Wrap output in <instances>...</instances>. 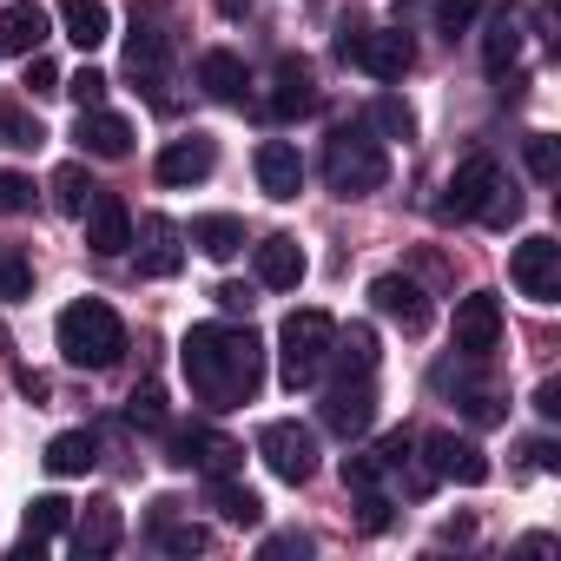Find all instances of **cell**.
Masks as SVG:
<instances>
[{"label": "cell", "instance_id": "cell-25", "mask_svg": "<svg viewBox=\"0 0 561 561\" xmlns=\"http://www.w3.org/2000/svg\"><path fill=\"white\" fill-rule=\"evenodd\" d=\"M60 27H67V41H73L80 54H93V47H106V41H113V14H106V0H67V8H60Z\"/></svg>", "mask_w": 561, "mask_h": 561}, {"label": "cell", "instance_id": "cell-34", "mask_svg": "<svg viewBox=\"0 0 561 561\" xmlns=\"http://www.w3.org/2000/svg\"><path fill=\"white\" fill-rule=\"evenodd\" d=\"M370 133H383V139H416V113H410L397 93H383V100L370 106Z\"/></svg>", "mask_w": 561, "mask_h": 561}, {"label": "cell", "instance_id": "cell-47", "mask_svg": "<svg viewBox=\"0 0 561 561\" xmlns=\"http://www.w3.org/2000/svg\"><path fill=\"white\" fill-rule=\"evenodd\" d=\"M211 298H218L225 311H251V305H257V298H251V285H218Z\"/></svg>", "mask_w": 561, "mask_h": 561}, {"label": "cell", "instance_id": "cell-14", "mask_svg": "<svg viewBox=\"0 0 561 561\" xmlns=\"http://www.w3.org/2000/svg\"><path fill=\"white\" fill-rule=\"evenodd\" d=\"M80 218H87V244H93L100 257L133 251V211H126V198H119V192H93Z\"/></svg>", "mask_w": 561, "mask_h": 561}, {"label": "cell", "instance_id": "cell-46", "mask_svg": "<svg viewBox=\"0 0 561 561\" xmlns=\"http://www.w3.org/2000/svg\"><path fill=\"white\" fill-rule=\"evenodd\" d=\"M285 554H311V541L305 535H271L264 541V561H285Z\"/></svg>", "mask_w": 561, "mask_h": 561}, {"label": "cell", "instance_id": "cell-13", "mask_svg": "<svg viewBox=\"0 0 561 561\" xmlns=\"http://www.w3.org/2000/svg\"><path fill=\"white\" fill-rule=\"evenodd\" d=\"M370 423H377V390H370V377H344V383L324 397V430L344 436V443H357Z\"/></svg>", "mask_w": 561, "mask_h": 561}, {"label": "cell", "instance_id": "cell-15", "mask_svg": "<svg viewBox=\"0 0 561 561\" xmlns=\"http://www.w3.org/2000/svg\"><path fill=\"white\" fill-rule=\"evenodd\" d=\"M172 462H179V469H205V476H231V469L244 462V449H238L231 436H218V430H198V423H192V430H179V436H172Z\"/></svg>", "mask_w": 561, "mask_h": 561}, {"label": "cell", "instance_id": "cell-4", "mask_svg": "<svg viewBox=\"0 0 561 561\" xmlns=\"http://www.w3.org/2000/svg\"><path fill=\"white\" fill-rule=\"evenodd\" d=\"M331 311H291L285 331H277V377H285V390H311L331 364Z\"/></svg>", "mask_w": 561, "mask_h": 561}, {"label": "cell", "instance_id": "cell-16", "mask_svg": "<svg viewBox=\"0 0 561 561\" xmlns=\"http://www.w3.org/2000/svg\"><path fill=\"white\" fill-rule=\"evenodd\" d=\"M251 264H257V285L264 291H298L305 285V244L298 238H285V231H277V238H264V244H251Z\"/></svg>", "mask_w": 561, "mask_h": 561}, {"label": "cell", "instance_id": "cell-11", "mask_svg": "<svg viewBox=\"0 0 561 561\" xmlns=\"http://www.w3.org/2000/svg\"><path fill=\"white\" fill-rule=\"evenodd\" d=\"M370 305H377V318H390L403 337H423V331H430V298H423L416 277H403V271H383V277H377V285H370Z\"/></svg>", "mask_w": 561, "mask_h": 561}, {"label": "cell", "instance_id": "cell-33", "mask_svg": "<svg viewBox=\"0 0 561 561\" xmlns=\"http://www.w3.org/2000/svg\"><path fill=\"white\" fill-rule=\"evenodd\" d=\"M67 515H73L67 495H34V502H27V535H34V541H54V535L67 528Z\"/></svg>", "mask_w": 561, "mask_h": 561}, {"label": "cell", "instance_id": "cell-5", "mask_svg": "<svg viewBox=\"0 0 561 561\" xmlns=\"http://www.w3.org/2000/svg\"><path fill=\"white\" fill-rule=\"evenodd\" d=\"M337 60H344V67H364L370 80H403V73L416 67V41H410L403 27H357V21H344Z\"/></svg>", "mask_w": 561, "mask_h": 561}, {"label": "cell", "instance_id": "cell-10", "mask_svg": "<svg viewBox=\"0 0 561 561\" xmlns=\"http://www.w3.org/2000/svg\"><path fill=\"white\" fill-rule=\"evenodd\" d=\"M502 185V165L489 159V152H476V159H462L456 172H449V185H443V198H436V218H476L482 205H489V192Z\"/></svg>", "mask_w": 561, "mask_h": 561}, {"label": "cell", "instance_id": "cell-2", "mask_svg": "<svg viewBox=\"0 0 561 561\" xmlns=\"http://www.w3.org/2000/svg\"><path fill=\"white\" fill-rule=\"evenodd\" d=\"M324 179H331L337 198H370V192H383L390 152H383V139L370 133V119H351V126H337V133L324 139Z\"/></svg>", "mask_w": 561, "mask_h": 561}, {"label": "cell", "instance_id": "cell-41", "mask_svg": "<svg viewBox=\"0 0 561 561\" xmlns=\"http://www.w3.org/2000/svg\"><path fill=\"white\" fill-rule=\"evenodd\" d=\"M476 14H482V0H436V27H443L449 41H456V34L476 21Z\"/></svg>", "mask_w": 561, "mask_h": 561}, {"label": "cell", "instance_id": "cell-23", "mask_svg": "<svg viewBox=\"0 0 561 561\" xmlns=\"http://www.w3.org/2000/svg\"><path fill=\"white\" fill-rule=\"evenodd\" d=\"M73 548L87 554V561H100V554H113L119 548V502H87V515L73 522Z\"/></svg>", "mask_w": 561, "mask_h": 561}, {"label": "cell", "instance_id": "cell-3", "mask_svg": "<svg viewBox=\"0 0 561 561\" xmlns=\"http://www.w3.org/2000/svg\"><path fill=\"white\" fill-rule=\"evenodd\" d=\"M54 337H60V357H67L73 370H113L119 351H126V324H119V311H113L106 298L67 305L60 324H54Z\"/></svg>", "mask_w": 561, "mask_h": 561}, {"label": "cell", "instance_id": "cell-9", "mask_svg": "<svg viewBox=\"0 0 561 561\" xmlns=\"http://www.w3.org/2000/svg\"><path fill=\"white\" fill-rule=\"evenodd\" d=\"M508 277H515L522 298L554 305V298H561V244H554V238H522V244L508 251Z\"/></svg>", "mask_w": 561, "mask_h": 561}, {"label": "cell", "instance_id": "cell-31", "mask_svg": "<svg viewBox=\"0 0 561 561\" xmlns=\"http://www.w3.org/2000/svg\"><path fill=\"white\" fill-rule=\"evenodd\" d=\"M152 508H159L152 541H159L165 554H205V548H211V535H205L198 522H172V508H179V502H152Z\"/></svg>", "mask_w": 561, "mask_h": 561}, {"label": "cell", "instance_id": "cell-50", "mask_svg": "<svg viewBox=\"0 0 561 561\" xmlns=\"http://www.w3.org/2000/svg\"><path fill=\"white\" fill-rule=\"evenodd\" d=\"M244 8H251V0H218V14H231V21H238Z\"/></svg>", "mask_w": 561, "mask_h": 561}, {"label": "cell", "instance_id": "cell-40", "mask_svg": "<svg viewBox=\"0 0 561 561\" xmlns=\"http://www.w3.org/2000/svg\"><path fill=\"white\" fill-rule=\"evenodd\" d=\"M383 482V462H377V449H357V456H344V489H377Z\"/></svg>", "mask_w": 561, "mask_h": 561}, {"label": "cell", "instance_id": "cell-17", "mask_svg": "<svg viewBox=\"0 0 561 561\" xmlns=\"http://www.w3.org/2000/svg\"><path fill=\"white\" fill-rule=\"evenodd\" d=\"M257 192L277 198V205H291V198L305 192V159H298L291 139H264V146H257Z\"/></svg>", "mask_w": 561, "mask_h": 561}, {"label": "cell", "instance_id": "cell-45", "mask_svg": "<svg viewBox=\"0 0 561 561\" xmlns=\"http://www.w3.org/2000/svg\"><path fill=\"white\" fill-rule=\"evenodd\" d=\"M357 522H364L370 535H383V528H390V502H383L377 489H357Z\"/></svg>", "mask_w": 561, "mask_h": 561}, {"label": "cell", "instance_id": "cell-24", "mask_svg": "<svg viewBox=\"0 0 561 561\" xmlns=\"http://www.w3.org/2000/svg\"><path fill=\"white\" fill-rule=\"evenodd\" d=\"M198 87H205L218 106H238V100H244V87H251V73H244V60H238V54L211 47V54L198 60Z\"/></svg>", "mask_w": 561, "mask_h": 561}, {"label": "cell", "instance_id": "cell-21", "mask_svg": "<svg viewBox=\"0 0 561 561\" xmlns=\"http://www.w3.org/2000/svg\"><path fill=\"white\" fill-rule=\"evenodd\" d=\"M73 139H80L87 159H126V152H133V119H119V113H106V106H87L80 126H73Z\"/></svg>", "mask_w": 561, "mask_h": 561}, {"label": "cell", "instance_id": "cell-26", "mask_svg": "<svg viewBox=\"0 0 561 561\" xmlns=\"http://www.w3.org/2000/svg\"><path fill=\"white\" fill-rule=\"evenodd\" d=\"M205 502H211L231 528H257V522H264V502H257L244 482H231V476H211V482H205Z\"/></svg>", "mask_w": 561, "mask_h": 561}, {"label": "cell", "instance_id": "cell-12", "mask_svg": "<svg viewBox=\"0 0 561 561\" xmlns=\"http://www.w3.org/2000/svg\"><path fill=\"white\" fill-rule=\"evenodd\" d=\"M495 344H502V298H495V291H469V298L456 305V351L482 364Z\"/></svg>", "mask_w": 561, "mask_h": 561}, {"label": "cell", "instance_id": "cell-1", "mask_svg": "<svg viewBox=\"0 0 561 561\" xmlns=\"http://www.w3.org/2000/svg\"><path fill=\"white\" fill-rule=\"evenodd\" d=\"M179 364H185L192 397L211 410H238L264 383V344L251 337V324L244 331L238 324H192L179 344Z\"/></svg>", "mask_w": 561, "mask_h": 561}, {"label": "cell", "instance_id": "cell-18", "mask_svg": "<svg viewBox=\"0 0 561 561\" xmlns=\"http://www.w3.org/2000/svg\"><path fill=\"white\" fill-rule=\"evenodd\" d=\"M159 185H198V179H211L218 172V146L205 139V133H192V139H172L165 152H159Z\"/></svg>", "mask_w": 561, "mask_h": 561}, {"label": "cell", "instance_id": "cell-7", "mask_svg": "<svg viewBox=\"0 0 561 561\" xmlns=\"http://www.w3.org/2000/svg\"><path fill=\"white\" fill-rule=\"evenodd\" d=\"M257 456H264V469L277 482H291V489L318 476V436L305 423H264L257 430Z\"/></svg>", "mask_w": 561, "mask_h": 561}, {"label": "cell", "instance_id": "cell-36", "mask_svg": "<svg viewBox=\"0 0 561 561\" xmlns=\"http://www.w3.org/2000/svg\"><path fill=\"white\" fill-rule=\"evenodd\" d=\"M34 291V264L21 251H0V305H21Z\"/></svg>", "mask_w": 561, "mask_h": 561}, {"label": "cell", "instance_id": "cell-29", "mask_svg": "<svg viewBox=\"0 0 561 561\" xmlns=\"http://www.w3.org/2000/svg\"><path fill=\"white\" fill-rule=\"evenodd\" d=\"M522 60V21L502 8V14H489V34H482V67L489 73H508Z\"/></svg>", "mask_w": 561, "mask_h": 561}, {"label": "cell", "instance_id": "cell-44", "mask_svg": "<svg viewBox=\"0 0 561 561\" xmlns=\"http://www.w3.org/2000/svg\"><path fill=\"white\" fill-rule=\"evenodd\" d=\"M34 205V179H21V172H0V211H27Z\"/></svg>", "mask_w": 561, "mask_h": 561}, {"label": "cell", "instance_id": "cell-32", "mask_svg": "<svg viewBox=\"0 0 561 561\" xmlns=\"http://www.w3.org/2000/svg\"><path fill=\"white\" fill-rule=\"evenodd\" d=\"M0 146H8V152H41L47 126L34 113H21V106H0Z\"/></svg>", "mask_w": 561, "mask_h": 561}, {"label": "cell", "instance_id": "cell-20", "mask_svg": "<svg viewBox=\"0 0 561 561\" xmlns=\"http://www.w3.org/2000/svg\"><path fill=\"white\" fill-rule=\"evenodd\" d=\"M318 113V80L305 60H277L271 73V119H311Z\"/></svg>", "mask_w": 561, "mask_h": 561}, {"label": "cell", "instance_id": "cell-42", "mask_svg": "<svg viewBox=\"0 0 561 561\" xmlns=\"http://www.w3.org/2000/svg\"><path fill=\"white\" fill-rule=\"evenodd\" d=\"M126 416H133V423H146V430H159V423H165V397L146 383V390H133V397H126Z\"/></svg>", "mask_w": 561, "mask_h": 561}, {"label": "cell", "instance_id": "cell-6", "mask_svg": "<svg viewBox=\"0 0 561 561\" xmlns=\"http://www.w3.org/2000/svg\"><path fill=\"white\" fill-rule=\"evenodd\" d=\"M126 73L152 93V106H165V80H172V34L159 27V14H133V34H126Z\"/></svg>", "mask_w": 561, "mask_h": 561}, {"label": "cell", "instance_id": "cell-48", "mask_svg": "<svg viewBox=\"0 0 561 561\" xmlns=\"http://www.w3.org/2000/svg\"><path fill=\"white\" fill-rule=\"evenodd\" d=\"M535 410H541V416H548V423H554V416H561V383H554V377H548V383H541V390H535Z\"/></svg>", "mask_w": 561, "mask_h": 561}, {"label": "cell", "instance_id": "cell-28", "mask_svg": "<svg viewBox=\"0 0 561 561\" xmlns=\"http://www.w3.org/2000/svg\"><path fill=\"white\" fill-rule=\"evenodd\" d=\"M331 364H337V377H370V370H377V331H370V324L337 331V337H331Z\"/></svg>", "mask_w": 561, "mask_h": 561}, {"label": "cell", "instance_id": "cell-19", "mask_svg": "<svg viewBox=\"0 0 561 561\" xmlns=\"http://www.w3.org/2000/svg\"><path fill=\"white\" fill-rule=\"evenodd\" d=\"M133 244H139V277H172V271L185 264V231H179L172 218H159V211L139 225Z\"/></svg>", "mask_w": 561, "mask_h": 561}, {"label": "cell", "instance_id": "cell-22", "mask_svg": "<svg viewBox=\"0 0 561 561\" xmlns=\"http://www.w3.org/2000/svg\"><path fill=\"white\" fill-rule=\"evenodd\" d=\"M47 27H54V21H47L41 0H14V8L0 14V54H21V60L41 54V47H47Z\"/></svg>", "mask_w": 561, "mask_h": 561}, {"label": "cell", "instance_id": "cell-39", "mask_svg": "<svg viewBox=\"0 0 561 561\" xmlns=\"http://www.w3.org/2000/svg\"><path fill=\"white\" fill-rule=\"evenodd\" d=\"M60 93H73V100H80V113H87V106H100V100H106V73H100V67H80L73 80H60Z\"/></svg>", "mask_w": 561, "mask_h": 561}, {"label": "cell", "instance_id": "cell-49", "mask_svg": "<svg viewBox=\"0 0 561 561\" xmlns=\"http://www.w3.org/2000/svg\"><path fill=\"white\" fill-rule=\"evenodd\" d=\"M528 456H535V469H561V449L554 443H528Z\"/></svg>", "mask_w": 561, "mask_h": 561}, {"label": "cell", "instance_id": "cell-8", "mask_svg": "<svg viewBox=\"0 0 561 561\" xmlns=\"http://www.w3.org/2000/svg\"><path fill=\"white\" fill-rule=\"evenodd\" d=\"M423 469H430L436 482H462V489H482V482H489L482 443H476V436H456V430L423 436Z\"/></svg>", "mask_w": 561, "mask_h": 561}, {"label": "cell", "instance_id": "cell-35", "mask_svg": "<svg viewBox=\"0 0 561 561\" xmlns=\"http://www.w3.org/2000/svg\"><path fill=\"white\" fill-rule=\"evenodd\" d=\"M87 198H93L87 165H60V172H54V205H60L67 218H80V211H87Z\"/></svg>", "mask_w": 561, "mask_h": 561}, {"label": "cell", "instance_id": "cell-43", "mask_svg": "<svg viewBox=\"0 0 561 561\" xmlns=\"http://www.w3.org/2000/svg\"><path fill=\"white\" fill-rule=\"evenodd\" d=\"M27 87H34V100H54L60 93V67L47 54H27Z\"/></svg>", "mask_w": 561, "mask_h": 561}, {"label": "cell", "instance_id": "cell-38", "mask_svg": "<svg viewBox=\"0 0 561 561\" xmlns=\"http://www.w3.org/2000/svg\"><path fill=\"white\" fill-rule=\"evenodd\" d=\"M476 218H482V225H495V231H508V225L522 218V192H515V185H495V192H489V205H482Z\"/></svg>", "mask_w": 561, "mask_h": 561}, {"label": "cell", "instance_id": "cell-30", "mask_svg": "<svg viewBox=\"0 0 561 561\" xmlns=\"http://www.w3.org/2000/svg\"><path fill=\"white\" fill-rule=\"evenodd\" d=\"M93 462H100V443H93L87 430H60V436L47 443V469H54V476H87Z\"/></svg>", "mask_w": 561, "mask_h": 561}, {"label": "cell", "instance_id": "cell-37", "mask_svg": "<svg viewBox=\"0 0 561 561\" xmlns=\"http://www.w3.org/2000/svg\"><path fill=\"white\" fill-rule=\"evenodd\" d=\"M522 159H528V172H535L541 185H554V172H561V152H554V139H548V133H528V139H522Z\"/></svg>", "mask_w": 561, "mask_h": 561}, {"label": "cell", "instance_id": "cell-27", "mask_svg": "<svg viewBox=\"0 0 561 561\" xmlns=\"http://www.w3.org/2000/svg\"><path fill=\"white\" fill-rule=\"evenodd\" d=\"M185 238H192V244H198L205 257H218V264L244 251V225H238L231 211H211V218H192V231H185Z\"/></svg>", "mask_w": 561, "mask_h": 561}]
</instances>
